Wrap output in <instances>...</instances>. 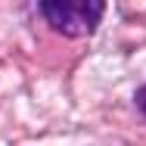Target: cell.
<instances>
[{"label": "cell", "instance_id": "obj_1", "mask_svg": "<svg viewBox=\"0 0 146 146\" xmlns=\"http://www.w3.org/2000/svg\"><path fill=\"white\" fill-rule=\"evenodd\" d=\"M37 9L50 22V28L62 31L65 37H84L103 22L106 3H100V0H78V3L56 0V3H40Z\"/></svg>", "mask_w": 146, "mask_h": 146}, {"label": "cell", "instance_id": "obj_2", "mask_svg": "<svg viewBox=\"0 0 146 146\" xmlns=\"http://www.w3.org/2000/svg\"><path fill=\"white\" fill-rule=\"evenodd\" d=\"M137 106H140V112L146 115V84H143L140 90H137Z\"/></svg>", "mask_w": 146, "mask_h": 146}]
</instances>
